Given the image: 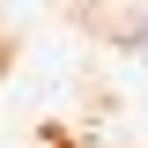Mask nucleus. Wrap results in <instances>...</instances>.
<instances>
[{
	"label": "nucleus",
	"instance_id": "nucleus-1",
	"mask_svg": "<svg viewBox=\"0 0 148 148\" xmlns=\"http://www.w3.org/2000/svg\"><path fill=\"white\" fill-rule=\"evenodd\" d=\"M141 52H148V22H141Z\"/></svg>",
	"mask_w": 148,
	"mask_h": 148
}]
</instances>
